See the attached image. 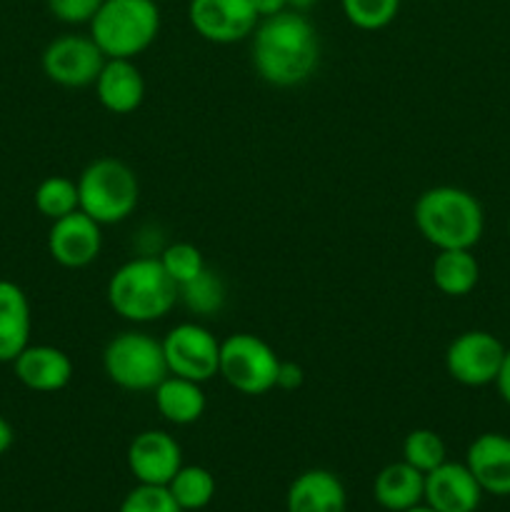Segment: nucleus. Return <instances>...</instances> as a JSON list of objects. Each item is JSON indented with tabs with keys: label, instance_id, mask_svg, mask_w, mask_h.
Here are the masks:
<instances>
[{
	"label": "nucleus",
	"instance_id": "1",
	"mask_svg": "<svg viewBox=\"0 0 510 512\" xmlns=\"http://www.w3.org/2000/svg\"><path fill=\"white\" fill-rule=\"evenodd\" d=\"M250 60L263 83L295 88L308 83L320 65V38L300 10L260 18L250 35Z\"/></svg>",
	"mask_w": 510,
	"mask_h": 512
},
{
	"label": "nucleus",
	"instance_id": "2",
	"mask_svg": "<svg viewBox=\"0 0 510 512\" xmlns=\"http://www.w3.org/2000/svg\"><path fill=\"white\" fill-rule=\"evenodd\" d=\"M413 223L435 250H473L483 240L485 210L470 190L435 185L415 200Z\"/></svg>",
	"mask_w": 510,
	"mask_h": 512
},
{
	"label": "nucleus",
	"instance_id": "3",
	"mask_svg": "<svg viewBox=\"0 0 510 512\" xmlns=\"http://www.w3.org/2000/svg\"><path fill=\"white\" fill-rule=\"evenodd\" d=\"M110 310L133 325L163 320L178 303V285L153 255H135L120 265L105 288Z\"/></svg>",
	"mask_w": 510,
	"mask_h": 512
},
{
	"label": "nucleus",
	"instance_id": "4",
	"mask_svg": "<svg viewBox=\"0 0 510 512\" xmlns=\"http://www.w3.org/2000/svg\"><path fill=\"white\" fill-rule=\"evenodd\" d=\"M160 8L155 0H103L90 20V38L105 58L135 60L158 40Z\"/></svg>",
	"mask_w": 510,
	"mask_h": 512
},
{
	"label": "nucleus",
	"instance_id": "5",
	"mask_svg": "<svg viewBox=\"0 0 510 512\" xmlns=\"http://www.w3.org/2000/svg\"><path fill=\"white\" fill-rule=\"evenodd\" d=\"M80 210L100 225H118L135 213L140 183L135 170L118 158H95L80 173Z\"/></svg>",
	"mask_w": 510,
	"mask_h": 512
},
{
	"label": "nucleus",
	"instance_id": "6",
	"mask_svg": "<svg viewBox=\"0 0 510 512\" xmlns=\"http://www.w3.org/2000/svg\"><path fill=\"white\" fill-rule=\"evenodd\" d=\"M103 370L115 388L128 393H153L170 375L163 340L143 330L113 335L103 350Z\"/></svg>",
	"mask_w": 510,
	"mask_h": 512
},
{
	"label": "nucleus",
	"instance_id": "7",
	"mask_svg": "<svg viewBox=\"0 0 510 512\" xmlns=\"http://www.w3.org/2000/svg\"><path fill=\"white\" fill-rule=\"evenodd\" d=\"M280 358L263 338L253 333H233L220 340L218 375L240 395L258 398L275 390Z\"/></svg>",
	"mask_w": 510,
	"mask_h": 512
},
{
	"label": "nucleus",
	"instance_id": "8",
	"mask_svg": "<svg viewBox=\"0 0 510 512\" xmlns=\"http://www.w3.org/2000/svg\"><path fill=\"white\" fill-rule=\"evenodd\" d=\"M170 375L208 383L220 370V340L200 323H178L163 338Z\"/></svg>",
	"mask_w": 510,
	"mask_h": 512
},
{
	"label": "nucleus",
	"instance_id": "9",
	"mask_svg": "<svg viewBox=\"0 0 510 512\" xmlns=\"http://www.w3.org/2000/svg\"><path fill=\"white\" fill-rule=\"evenodd\" d=\"M103 50L95 45L90 35L65 33L45 45L40 65L50 83L60 88H88L95 85L105 65Z\"/></svg>",
	"mask_w": 510,
	"mask_h": 512
},
{
	"label": "nucleus",
	"instance_id": "10",
	"mask_svg": "<svg viewBox=\"0 0 510 512\" xmlns=\"http://www.w3.org/2000/svg\"><path fill=\"white\" fill-rule=\"evenodd\" d=\"M505 345L488 330H465L445 350V370L465 388L493 385L505 358Z\"/></svg>",
	"mask_w": 510,
	"mask_h": 512
},
{
	"label": "nucleus",
	"instance_id": "11",
	"mask_svg": "<svg viewBox=\"0 0 510 512\" xmlns=\"http://www.w3.org/2000/svg\"><path fill=\"white\" fill-rule=\"evenodd\" d=\"M250 0H190L188 23L203 40L215 45H233L250 38L258 25Z\"/></svg>",
	"mask_w": 510,
	"mask_h": 512
},
{
	"label": "nucleus",
	"instance_id": "12",
	"mask_svg": "<svg viewBox=\"0 0 510 512\" xmlns=\"http://www.w3.org/2000/svg\"><path fill=\"white\" fill-rule=\"evenodd\" d=\"M103 250V225L83 210L53 220L48 230V253L60 268L80 270L93 265Z\"/></svg>",
	"mask_w": 510,
	"mask_h": 512
},
{
	"label": "nucleus",
	"instance_id": "13",
	"mask_svg": "<svg viewBox=\"0 0 510 512\" xmlns=\"http://www.w3.org/2000/svg\"><path fill=\"white\" fill-rule=\"evenodd\" d=\"M125 460L140 485H168L183 468V450L165 430H143L130 440Z\"/></svg>",
	"mask_w": 510,
	"mask_h": 512
},
{
	"label": "nucleus",
	"instance_id": "14",
	"mask_svg": "<svg viewBox=\"0 0 510 512\" xmlns=\"http://www.w3.org/2000/svg\"><path fill=\"white\" fill-rule=\"evenodd\" d=\"M483 495L478 480L465 463L445 460L443 465L425 473L423 503L435 512H475Z\"/></svg>",
	"mask_w": 510,
	"mask_h": 512
},
{
	"label": "nucleus",
	"instance_id": "15",
	"mask_svg": "<svg viewBox=\"0 0 510 512\" xmlns=\"http://www.w3.org/2000/svg\"><path fill=\"white\" fill-rule=\"evenodd\" d=\"M10 365L18 383L33 393H60L73 380V360L55 345H28Z\"/></svg>",
	"mask_w": 510,
	"mask_h": 512
},
{
	"label": "nucleus",
	"instance_id": "16",
	"mask_svg": "<svg viewBox=\"0 0 510 512\" xmlns=\"http://www.w3.org/2000/svg\"><path fill=\"white\" fill-rule=\"evenodd\" d=\"M465 465L478 480L480 490L495 498H510V438L503 433H483L468 445Z\"/></svg>",
	"mask_w": 510,
	"mask_h": 512
},
{
	"label": "nucleus",
	"instance_id": "17",
	"mask_svg": "<svg viewBox=\"0 0 510 512\" xmlns=\"http://www.w3.org/2000/svg\"><path fill=\"white\" fill-rule=\"evenodd\" d=\"M95 98L113 115L135 113L145 100V78L135 60H105L103 70L95 80Z\"/></svg>",
	"mask_w": 510,
	"mask_h": 512
},
{
	"label": "nucleus",
	"instance_id": "18",
	"mask_svg": "<svg viewBox=\"0 0 510 512\" xmlns=\"http://www.w3.org/2000/svg\"><path fill=\"white\" fill-rule=\"evenodd\" d=\"M345 505H348V493L343 480L323 468L300 473L285 495L288 512H345Z\"/></svg>",
	"mask_w": 510,
	"mask_h": 512
},
{
	"label": "nucleus",
	"instance_id": "19",
	"mask_svg": "<svg viewBox=\"0 0 510 512\" xmlns=\"http://www.w3.org/2000/svg\"><path fill=\"white\" fill-rule=\"evenodd\" d=\"M33 315L25 290L13 280H0V363H13L30 345Z\"/></svg>",
	"mask_w": 510,
	"mask_h": 512
},
{
	"label": "nucleus",
	"instance_id": "20",
	"mask_svg": "<svg viewBox=\"0 0 510 512\" xmlns=\"http://www.w3.org/2000/svg\"><path fill=\"white\" fill-rule=\"evenodd\" d=\"M425 475L408 465L405 460L390 463L375 475L373 498L388 512H405L423 503Z\"/></svg>",
	"mask_w": 510,
	"mask_h": 512
},
{
	"label": "nucleus",
	"instance_id": "21",
	"mask_svg": "<svg viewBox=\"0 0 510 512\" xmlns=\"http://www.w3.org/2000/svg\"><path fill=\"white\" fill-rule=\"evenodd\" d=\"M155 408L160 418L170 425H193L205 415L208 400H205L203 385L195 380L168 375L158 388L153 390Z\"/></svg>",
	"mask_w": 510,
	"mask_h": 512
},
{
	"label": "nucleus",
	"instance_id": "22",
	"mask_svg": "<svg viewBox=\"0 0 510 512\" xmlns=\"http://www.w3.org/2000/svg\"><path fill=\"white\" fill-rule=\"evenodd\" d=\"M433 285L448 298H465L478 288L480 263L473 250H438L433 260Z\"/></svg>",
	"mask_w": 510,
	"mask_h": 512
},
{
	"label": "nucleus",
	"instance_id": "23",
	"mask_svg": "<svg viewBox=\"0 0 510 512\" xmlns=\"http://www.w3.org/2000/svg\"><path fill=\"white\" fill-rule=\"evenodd\" d=\"M165 488L183 512L208 508L210 500L215 498V478L203 465H183Z\"/></svg>",
	"mask_w": 510,
	"mask_h": 512
},
{
	"label": "nucleus",
	"instance_id": "24",
	"mask_svg": "<svg viewBox=\"0 0 510 512\" xmlns=\"http://www.w3.org/2000/svg\"><path fill=\"white\" fill-rule=\"evenodd\" d=\"M178 300L200 318H210V315L220 313L225 305V283L218 273L205 268L203 273L195 275L185 285L178 288Z\"/></svg>",
	"mask_w": 510,
	"mask_h": 512
},
{
	"label": "nucleus",
	"instance_id": "25",
	"mask_svg": "<svg viewBox=\"0 0 510 512\" xmlns=\"http://www.w3.org/2000/svg\"><path fill=\"white\" fill-rule=\"evenodd\" d=\"M35 210H38L43 218L53 220L65 218V215L80 210V195H78V183L65 175H50L43 183L35 188L33 195Z\"/></svg>",
	"mask_w": 510,
	"mask_h": 512
},
{
	"label": "nucleus",
	"instance_id": "26",
	"mask_svg": "<svg viewBox=\"0 0 510 512\" xmlns=\"http://www.w3.org/2000/svg\"><path fill=\"white\" fill-rule=\"evenodd\" d=\"M403 460L425 475L448 460V448L435 430L415 428L403 440Z\"/></svg>",
	"mask_w": 510,
	"mask_h": 512
},
{
	"label": "nucleus",
	"instance_id": "27",
	"mask_svg": "<svg viewBox=\"0 0 510 512\" xmlns=\"http://www.w3.org/2000/svg\"><path fill=\"white\" fill-rule=\"evenodd\" d=\"M340 8L353 28L375 33L398 18L400 0H340Z\"/></svg>",
	"mask_w": 510,
	"mask_h": 512
},
{
	"label": "nucleus",
	"instance_id": "28",
	"mask_svg": "<svg viewBox=\"0 0 510 512\" xmlns=\"http://www.w3.org/2000/svg\"><path fill=\"white\" fill-rule=\"evenodd\" d=\"M158 260L178 288L208 268V265H205L203 253H200L193 243H185V240L165 245V248L160 250Z\"/></svg>",
	"mask_w": 510,
	"mask_h": 512
},
{
	"label": "nucleus",
	"instance_id": "29",
	"mask_svg": "<svg viewBox=\"0 0 510 512\" xmlns=\"http://www.w3.org/2000/svg\"><path fill=\"white\" fill-rule=\"evenodd\" d=\"M118 512H183L165 485H135L120 503Z\"/></svg>",
	"mask_w": 510,
	"mask_h": 512
},
{
	"label": "nucleus",
	"instance_id": "30",
	"mask_svg": "<svg viewBox=\"0 0 510 512\" xmlns=\"http://www.w3.org/2000/svg\"><path fill=\"white\" fill-rule=\"evenodd\" d=\"M50 15L65 25H90L103 0H45Z\"/></svg>",
	"mask_w": 510,
	"mask_h": 512
},
{
	"label": "nucleus",
	"instance_id": "31",
	"mask_svg": "<svg viewBox=\"0 0 510 512\" xmlns=\"http://www.w3.org/2000/svg\"><path fill=\"white\" fill-rule=\"evenodd\" d=\"M303 380H305V373H303V368H300L298 363H290V360H280L278 378H275V388L290 393V390H298L300 385H303Z\"/></svg>",
	"mask_w": 510,
	"mask_h": 512
},
{
	"label": "nucleus",
	"instance_id": "32",
	"mask_svg": "<svg viewBox=\"0 0 510 512\" xmlns=\"http://www.w3.org/2000/svg\"><path fill=\"white\" fill-rule=\"evenodd\" d=\"M493 385L498 388L500 400H503V403L510 408V348L505 350L503 365H500V373H498V378H495Z\"/></svg>",
	"mask_w": 510,
	"mask_h": 512
},
{
	"label": "nucleus",
	"instance_id": "33",
	"mask_svg": "<svg viewBox=\"0 0 510 512\" xmlns=\"http://www.w3.org/2000/svg\"><path fill=\"white\" fill-rule=\"evenodd\" d=\"M250 3H253L255 13H258L260 18H268V15L288 10V0H250Z\"/></svg>",
	"mask_w": 510,
	"mask_h": 512
},
{
	"label": "nucleus",
	"instance_id": "34",
	"mask_svg": "<svg viewBox=\"0 0 510 512\" xmlns=\"http://www.w3.org/2000/svg\"><path fill=\"white\" fill-rule=\"evenodd\" d=\"M13 440H15V430L13 425L8 423V420L0 415V458H3L5 453H8L10 448H13Z\"/></svg>",
	"mask_w": 510,
	"mask_h": 512
},
{
	"label": "nucleus",
	"instance_id": "35",
	"mask_svg": "<svg viewBox=\"0 0 510 512\" xmlns=\"http://www.w3.org/2000/svg\"><path fill=\"white\" fill-rule=\"evenodd\" d=\"M310 5H315V0H288V8L290 10H300V13H305Z\"/></svg>",
	"mask_w": 510,
	"mask_h": 512
},
{
	"label": "nucleus",
	"instance_id": "36",
	"mask_svg": "<svg viewBox=\"0 0 510 512\" xmlns=\"http://www.w3.org/2000/svg\"><path fill=\"white\" fill-rule=\"evenodd\" d=\"M405 512H435V510L428 508V505H425V503H420V505H415V508H410V510H405Z\"/></svg>",
	"mask_w": 510,
	"mask_h": 512
},
{
	"label": "nucleus",
	"instance_id": "37",
	"mask_svg": "<svg viewBox=\"0 0 510 512\" xmlns=\"http://www.w3.org/2000/svg\"><path fill=\"white\" fill-rule=\"evenodd\" d=\"M508 238H510V218H508Z\"/></svg>",
	"mask_w": 510,
	"mask_h": 512
}]
</instances>
